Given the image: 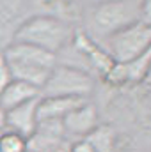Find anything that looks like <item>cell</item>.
<instances>
[{
	"mask_svg": "<svg viewBox=\"0 0 151 152\" xmlns=\"http://www.w3.org/2000/svg\"><path fill=\"white\" fill-rule=\"evenodd\" d=\"M75 36L68 21L57 16H32L25 20L14 32L13 42H23L57 55L64 50Z\"/></svg>",
	"mask_w": 151,
	"mask_h": 152,
	"instance_id": "1",
	"label": "cell"
},
{
	"mask_svg": "<svg viewBox=\"0 0 151 152\" xmlns=\"http://www.w3.org/2000/svg\"><path fill=\"white\" fill-rule=\"evenodd\" d=\"M5 60L14 80L25 81L36 88H43L50 73L57 66V55L48 53L23 42H13L4 50Z\"/></svg>",
	"mask_w": 151,
	"mask_h": 152,
	"instance_id": "2",
	"label": "cell"
},
{
	"mask_svg": "<svg viewBox=\"0 0 151 152\" xmlns=\"http://www.w3.org/2000/svg\"><path fill=\"white\" fill-rule=\"evenodd\" d=\"M96 34L109 39L119 30L141 21V2L133 0H109L94 7L91 16Z\"/></svg>",
	"mask_w": 151,
	"mask_h": 152,
	"instance_id": "3",
	"label": "cell"
},
{
	"mask_svg": "<svg viewBox=\"0 0 151 152\" xmlns=\"http://www.w3.org/2000/svg\"><path fill=\"white\" fill-rule=\"evenodd\" d=\"M94 81L89 73L70 64H59L41 88V97H85L93 92Z\"/></svg>",
	"mask_w": 151,
	"mask_h": 152,
	"instance_id": "4",
	"label": "cell"
},
{
	"mask_svg": "<svg viewBox=\"0 0 151 152\" xmlns=\"http://www.w3.org/2000/svg\"><path fill=\"white\" fill-rule=\"evenodd\" d=\"M151 48V25L137 21L105 41V50L114 62L128 64Z\"/></svg>",
	"mask_w": 151,
	"mask_h": 152,
	"instance_id": "5",
	"label": "cell"
},
{
	"mask_svg": "<svg viewBox=\"0 0 151 152\" xmlns=\"http://www.w3.org/2000/svg\"><path fill=\"white\" fill-rule=\"evenodd\" d=\"M39 99L41 97L5 112V127H7V131H13V133H16L20 136H23L25 140H30L38 133V127H39V120H38Z\"/></svg>",
	"mask_w": 151,
	"mask_h": 152,
	"instance_id": "6",
	"label": "cell"
},
{
	"mask_svg": "<svg viewBox=\"0 0 151 152\" xmlns=\"http://www.w3.org/2000/svg\"><path fill=\"white\" fill-rule=\"evenodd\" d=\"M62 131H66L68 134L78 136L80 140L85 138L91 131H94L100 126V117H98V110L93 103H84L82 106L75 108L73 112L66 115L61 120Z\"/></svg>",
	"mask_w": 151,
	"mask_h": 152,
	"instance_id": "7",
	"label": "cell"
},
{
	"mask_svg": "<svg viewBox=\"0 0 151 152\" xmlns=\"http://www.w3.org/2000/svg\"><path fill=\"white\" fill-rule=\"evenodd\" d=\"M71 44L75 46L76 51L82 53V57L87 58V62L100 73L101 76L107 75V71L114 66L112 57L107 53L105 48H101L91 36H87L85 32H75Z\"/></svg>",
	"mask_w": 151,
	"mask_h": 152,
	"instance_id": "8",
	"label": "cell"
},
{
	"mask_svg": "<svg viewBox=\"0 0 151 152\" xmlns=\"http://www.w3.org/2000/svg\"><path fill=\"white\" fill-rule=\"evenodd\" d=\"M87 103L85 97H41L38 104V120L61 122L70 112Z\"/></svg>",
	"mask_w": 151,
	"mask_h": 152,
	"instance_id": "9",
	"label": "cell"
},
{
	"mask_svg": "<svg viewBox=\"0 0 151 152\" xmlns=\"http://www.w3.org/2000/svg\"><path fill=\"white\" fill-rule=\"evenodd\" d=\"M41 97V90L20 80H13L2 92H0V108L4 112H9L13 108H18L29 101H34Z\"/></svg>",
	"mask_w": 151,
	"mask_h": 152,
	"instance_id": "10",
	"label": "cell"
},
{
	"mask_svg": "<svg viewBox=\"0 0 151 152\" xmlns=\"http://www.w3.org/2000/svg\"><path fill=\"white\" fill-rule=\"evenodd\" d=\"M84 140H87L96 152H115L117 149V133L112 126L107 124H100Z\"/></svg>",
	"mask_w": 151,
	"mask_h": 152,
	"instance_id": "11",
	"label": "cell"
},
{
	"mask_svg": "<svg viewBox=\"0 0 151 152\" xmlns=\"http://www.w3.org/2000/svg\"><path fill=\"white\" fill-rule=\"evenodd\" d=\"M151 66V48H148L141 57H137L135 60L124 64L126 75H128V81H144L146 73Z\"/></svg>",
	"mask_w": 151,
	"mask_h": 152,
	"instance_id": "12",
	"label": "cell"
},
{
	"mask_svg": "<svg viewBox=\"0 0 151 152\" xmlns=\"http://www.w3.org/2000/svg\"><path fill=\"white\" fill-rule=\"evenodd\" d=\"M29 140L4 129L0 133V152H29Z\"/></svg>",
	"mask_w": 151,
	"mask_h": 152,
	"instance_id": "13",
	"label": "cell"
},
{
	"mask_svg": "<svg viewBox=\"0 0 151 152\" xmlns=\"http://www.w3.org/2000/svg\"><path fill=\"white\" fill-rule=\"evenodd\" d=\"M103 80L112 87H121L124 83H130L126 69H124V64H119V62H114V66L107 71V75L103 76Z\"/></svg>",
	"mask_w": 151,
	"mask_h": 152,
	"instance_id": "14",
	"label": "cell"
},
{
	"mask_svg": "<svg viewBox=\"0 0 151 152\" xmlns=\"http://www.w3.org/2000/svg\"><path fill=\"white\" fill-rule=\"evenodd\" d=\"M13 73L9 69V64L5 60V55H4V50H0V92L13 81Z\"/></svg>",
	"mask_w": 151,
	"mask_h": 152,
	"instance_id": "15",
	"label": "cell"
},
{
	"mask_svg": "<svg viewBox=\"0 0 151 152\" xmlns=\"http://www.w3.org/2000/svg\"><path fill=\"white\" fill-rule=\"evenodd\" d=\"M141 21L151 25V0L141 2Z\"/></svg>",
	"mask_w": 151,
	"mask_h": 152,
	"instance_id": "16",
	"label": "cell"
},
{
	"mask_svg": "<svg viewBox=\"0 0 151 152\" xmlns=\"http://www.w3.org/2000/svg\"><path fill=\"white\" fill-rule=\"evenodd\" d=\"M70 152H96L93 147H91V143L87 142V140H78V142H75L73 145H71V149H70Z\"/></svg>",
	"mask_w": 151,
	"mask_h": 152,
	"instance_id": "17",
	"label": "cell"
},
{
	"mask_svg": "<svg viewBox=\"0 0 151 152\" xmlns=\"http://www.w3.org/2000/svg\"><path fill=\"white\" fill-rule=\"evenodd\" d=\"M5 129V112L0 108V133Z\"/></svg>",
	"mask_w": 151,
	"mask_h": 152,
	"instance_id": "18",
	"label": "cell"
},
{
	"mask_svg": "<svg viewBox=\"0 0 151 152\" xmlns=\"http://www.w3.org/2000/svg\"><path fill=\"white\" fill-rule=\"evenodd\" d=\"M144 81H146L148 85H151V66H150V69H148V73H146V78H144Z\"/></svg>",
	"mask_w": 151,
	"mask_h": 152,
	"instance_id": "19",
	"label": "cell"
}]
</instances>
